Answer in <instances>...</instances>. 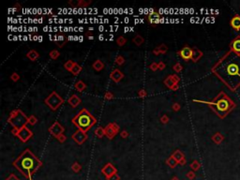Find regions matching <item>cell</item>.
<instances>
[{"instance_id": "cell-1", "label": "cell", "mask_w": 240, "mask_h": 180, "mask_svg": "<svg viewBox=\"0 0 240 180\" xmlns=\"http://www.w3.org/2000/svg\"><path fill=\"white\" fill-rule=\"evenodd\" d=\"M42 165V162L29 150L25 149L21 155L13 161V166L23 174L25 177L30 178Z\"/></svg>"}, {"instance_id": "cell-2", "label": "cell", "mask_w": 240, "mask_h": 180, "mask_svg": "<svg viewBox=\"0 0 240 180\" xmlns=\"http://www.w3.org/2000/svg\"><path fill=\"white\" fill-rule=\"evenodd\" d=\"M71 122L78 128V130L87 132L97 123V120L86 108H84L72 118Z\"/></svg>"}, {"instance_id": "cell-3", "label": "cell", "mask_w": 240, "mask_h": 180, "mask_svg": "<svg viewBox=\"0 0 240 180\" xmlns=\"http://www.w3.org/2000/svg\"><path fill=\"white\" fill-rule=\"evenodd\" d=\"M8 122L13 127V128L21 130L26 126V124H28V117L23 113V111L17 109L11 113Z\"/></svg>"}, {"instance_id": "cell-4", "label": "cell", "mask_w": 240, "mask_h": 180, "mask_svg": "<svg viewBox=\"0 0 240 180\" xmlns=\"http://www.w3.org/2000/svg\"><path fill=\"white\" fill-rule=\"evenodd\" d=\"M45 104L53 111L57 110L63 103H64V99L63 98H61L56 91H53L44 100Z\"/></svg>"}, {"instance_id": "cell-5", "label": "cell", "mask_w": 240, "mask_h": 180, "mask_svg": "<svg viewBox=\"0 0 240 180\" xmlns=\"http://www.w3.org/2000/svg\"><path fill=\"white\" fill-rule=\"evenodd\" d=\"M208 104H209V106L214 108V110L217 112V114H219L221 115L222 114L226 113L230 109V106H231L230 101L225 98H220L216 101L211 102V103H208Z\"/></svg>"}, {"instance_id": "cell-6", "label": "cell", "mask_w": 240, "mask_h": 180, "mask_svg": "<svg viewBox=\"0 0 240 180\" xmlns=\"http://www.w3.org/2000/svg\"><path fill=\"white\" fill-rule=\"evenodd\" d=\"M49 132L52 136H54L56 138H57L58 136H60L61 134H63L64 132V127L57 121H56L54 124H53L50 128H49Z\"/></svg>"}, {"instance_id": "cell-7", "label": "cell", "mask_w": 240, "mask_h": 180, "mask_svg": "<svg viewBox=\"0 0 240 180\" xmlns=\"http://www.w3.org/2000/svg\"><path fill=\"white\" fill-rule=\"evenodd\" d=\"M32 136H33V132L26 126L23 127V128H21V130H19L18 133H17V137L23 143H26L30 138H32Z\"/></svg>"}, {"instance_id": "cell-8", "label": "cell", "mask_w": 240, "mask_h": 180, "mask_svg": "<svg viewBox=\"0 0 240 180\" xmlns=\"http://www.w3.org/2000/svg\"><path fill=\"white\" fill-rule=\"evenodd\" d=\"M224 69H225L226 75H228L230 77L239 75V66H238V64H236L234 62H230V63L226 64L224 66Z\"/></svg>"}, {"instance_id": "cell-9", "label": "cell", "mask_w": 240, "mask_h": 180, "mask_svg": "<svg viewBox=\"0 0 240 180\" xmlns=\"http://www.w3.org/2000/svg\"><path fill=\"white\" fill-rule=\"evenodd\" d=\"M71 138L78 144H84L87 140V135H86V132H83L81 130H78L76 132H74L71 135Z\"/></svg>"}, {"instance_id": "cell-10", "label": "cell", "mask_w": 240, "mask_h": 180, "mask_svg": "<svg viewBox=\"0 0 240 180\" xmlns=\"http://www.w3.org/2000/svg\"><path fill=\"white\" fill-rule=\"evenodd\" d=\"M192 53H193V49L190 48L189 46H185L183 47L179 52L178 55L181 57V58L185 61H189L190 59H192Z\"/></svg>"}, {"instance_id": "cell-11", "label": "cell", "mask_w": 240, "mask_h": 180, "mask_svg": "<svg viewBox=\"0 0 240 180\" xmlns=\"http://www.w3.org/2000/svg\"><path fill=\"white\" fill-rule=\"evenodd\" d=\"M102 174L108 178H110L111 176H113L115 174H116V167L112 164V163H107L102 169H101Z\"/></svg>"}, {"instance_id": "cell-12", "label": "cell", "mask_w": 240, "mask_h": 180, "mask_svg": "<svg viewBox=\"0 0 240 180\" xmlns=\"http://www.w3.org/2000/svg\"><path fill=\"white\" fill-rule=\"evenodd\" d=\"M110 78L115 82V83H119L123 78H124V73L122 71H120L118 69H116L112 71Z\"/></svg>"}, {"instance_id": "cell-13", "label": "cell", "mask_w": 240, "mask_h": 180, "mask_svg": "<svg viewBox=\"0 0 240 180\" xmlns=\"http://www.w3.org/2000/svg\"><path fill=\"white\" fill-rule=\"evenodd\" d=\"M147 19L149 21L150 23H158L159 22H161V15H159L158 12H156L154 10H150V14L147 16Z\"/></svg>"}, {"instance_id": "cell-14", "label": "cell", "mask_w": 240, "mask_h": 180, "mask_svg": "<svg viewBox=\"0 0 240 180\" xmlns=\"http://www.w3.org/2000/svg\"><path fill=\"white\" fill-rule=\"evenodd\" d=\"M117 134V132L114 130V128L112 127V124L109 123L107 126L105 127V135L107 136L108 139L112 140L113 138H115V136Z\"/></svg>"}, {"instance_id": "cell-15", "label": "cell", "mask_w": 240, "mask_h": 180, "mask_svg": "<svg viewBox=\"0 0 240 180\" xmlns=\"http://www.w3.org/2000/svg\"><path fill=\"white\" fill-rule=\"evenodd\" d=\"M168 51V47L165 44H161L159 46H158L157 48H155L153 50V54L155 56H159V55H165Z\"/></svg>"}, {"instance_id": "cell-16", "label": "cell", "mask_w": 240, "mask_h": 180, "mask_svg": "<svg viewBox=\"0 0 240 180\" xmlns=\"http://www.w3.org/2000/svg\"><path fill=\"white\" fill-rule=\"evenodd\" d=\"M68 102H69V104L72 107V108H75V107H77L80 103H81V98H80L77 95H71L70 96V98H69V100H68Z\"/></svg>"}, {"instance_id": "cell-17", "label": "cell", "mask_w": 240, "mask_h": 180, "mask_svg": "<svg viewBox=\"0 0 240 180\" xmlns=\"http://www.w3.org/2000/svg\"><path fill=\"white\" fill-rule=\"evenodd\" d=\"M26 57H27L28 59H30L31 61H36L40 57V55H39V53L37 52V51L30 50L29 52L26 54Z\"/></svg>"}, {"instance_id": "cell-18", "label": "cell", "mask_w": 240, "mask_h": 180, "mask_svg": "<svg viewBox=\"0 0 240 180\" xmlns=\"http://www.w3.org/2000/svg\"><path fill=\"white\" fill-rule=\"evenodd\" d=\"M164 85L168 87V88H170V89H173V87L175 86H176V85H178V84H176L175 81H174V79H173V76L172 75H170V76H168L167 78L164 80Z\"/></svg>"}, {"instance_id": "cell-19", "label": "cell", "mask_w": 240, "mask_h": 180, "mask_svg": "<svg viewBox=\"0 0 240 180\" xmlns=\"http://www.w3.org/2000/svg\"><path fill=\"white\" fill-rule=\"evenodd\" d=\"M231 25L232 27L234 28L235 30H239L240 29V17L239 16H235L231 20Z\"/></svg>"}, {"instance_id": "cell-20", "label": "cell", "mask_w": 240, "mask_h": 180, "mask_svg": "<svg viewBox=\"0 0 240 180\" xmlns=\"http://www.w3.org/2000/svg\"><path fill=\"white\" fill-rule=\"evenodd\" d=\"M56 39H55V40H56V43L57 44V46L58 47H60V48H62L65 44H66V42H67V39L63 36V35H60V36H58V37H55Z\"/></svg>"}, {"instance_id": "cell-21", "label": "cell", "mask_w": 240, "mask_h": 180, "mask_svg": "<svg viewBox=\"0 0 240 180\" xmlns=\"http://www.w3.org/2000/svg\"><path fill=\"white\" fill-rule=\"evenodd\" d=\"M132 42L134 43L135 45H137V46H141L145 42V39L141 35L137 34V35H135L134 37L132 38Z\"/></svg>"}, {"instance_id": "cell-22", "label": "cell", "mask_w": 240, "mask_h": 180, "mask_svg": "<svg viewBox=\"0 0 240 180\" xmlns=\"http://www.w3.org/2000/svg\"><path fill=\"white\" fill-rule=\"evenodd\" d=\"M175 159V161L179 163L182 160H184L185 159V157H184V154L180 151V150H175L174 153H173V155H172Z\"/></svg>"}, {"instance_id": "cell-23", "label": "cell", "mask_w": 240, "mask_h": 180, "mask_svg": "<svg viewBox=\"0 0 240 180\" xmlns=\"http://www.w3.org/2000/svg\"><path fill=\"white\" fill-rule=\"evenodd\" d=\"M92 68H93L96 71H100V70H102V69H103V68H104V64L102 63V61H101V60L98 59V60H96V61L93 63Z\"/></svg>"}, {"instance_id": "cell-24", "label": "cell", "mask_w": 240, "mask_h": 180, "mask_svg": "<svg viewBox=\"0 0 240 180\" xmlns=\"http://www.w3.org/2000/svg\"><path fill=\"white\" fill-rule=\"evenodd\" d=\"M74 87H75V89L77 90V91H79V92H82V91H84L86 88V85L83 82V81H78L76 84H75V86H74Z\"/></svg>"}, {"instance_id": "cell-25", "label": "cell", "mask_w": 240, "mask_h": 180, "mask_svg": "<svg viewBox=\"0 0 240 180\" xmlns=\"http://www.w3.org/2000/svg\"><path fill=\"white\" fill-rule=\"evenodd\" d=\"M232 47H233V49H234V51L235 53L240 54V39L234 40L232 43Z\"/></svg>"}, {"instance_id": "cell-26", "label": "cell", "mask_w": 240, "mask_h": 180, "mask_svg": "<svg viewBox=\"0 0 240 180\" xmlns=\"http://www.w3.org/2000/svg\"><path fill=\"white\" fill-rule=\"evenodd\" d=\"M95 135L99 138H102L105 135V128L102 127H98L95 130Z\"/></svg>"}, {"instance_id": "cell-27", "label": "cell", "mask_w": 240, "mask_h": 180, "mask_svg": "<svg viewBox=\"0 0 240 180\" xmlns=\"http://www.w3.org/2000/svg\"><path fill=\"white\" fill-rule=\"evenodd\" d=\"M166 163H167V165H169L171 168H175V166L177 165V161H175V159L173 157V156H171L167 161H166Z\"/></svg>"}, {"instance_id": "cell-28", "label": "cell", "mask_w": 240, "mask_h": 180, "mask_svg": "<svg viewBox=\"0 0 240 180\" xmlns=\"http://www.w3.org/2000/svg\"><path fill=\"white\" fill-rule=\"evenodd\" d=\"M74 65H75V62H74V61H72V60H68V61L64 64V68H65V69H67L68 71H71V69H73Z\"/></svg>"}, {"instance_id": "cell-29", "label": "cell", "mask_w": 240, "mask_h": 180, "mask_svg": "<svg viewBox=\"0 0 240 180\" xmlns=\"http://www.w3.org/2000/svg\"><path fill=\"white\" fill-rule=\"evenodd\" d=\"M201 56H202V53L200 52V51H198V50H195V49H193V53H192V61H194V62H196L200 57H201Z\"/></svg>"}, {"instance_id": "cell-30", "label": "cell", "mask_w": 240, "mask_h": 180, "mask_svg": "<svg viewBox=\"0 0 240 180\" xmlns=\"http://www.w3.org/2000/svg\"><path fill=\"white\" fill-rule=\"evenodd\" d=\"M81 70H82V67L80 66L78 63H75V65H74V67H73V69H71V73L73 74V75H78L80 72H81Z\"/></svg>"}, {"instance_id": "cell-31", "label": "cell", "mask_w": 240, "mask_h": 180, "mask_svg": "<svg viewBox=\"0 0 240 180\" xmlns=\"http://www.w3.org/2000/svg\"><path fill=\"white\" fill-rule=\"evenodd\" d=\"M49 56H50V57H51L53 60H56V59H57V58L59 57L60 53L58 52L57 50H53V51H51V52L49 53Z\"/></svg>"}, {"instance_id": "cell-32", "label": "cell", "mask_w": 240, "mask_h": 180, "mask_svg": "<svg viewBox=\"0 0 240 180\" xmlns=\"http://www.w3.org/2000/svg\"><path fill=\"white\" fill-rule=\"evenodd\" d=\"M126 42H127V40H126L123 36L118 37V38H117V40H116V43H117L120 47L124 46V45L126 44Z\"/></svg>"}, {"instance_id": "cell-33", "label": "cell", "mask_w": 240, "mask_h": 180, "mask_svg": "<svg viewBox=\"0 0 240 180\" xmlns=\"http://www.w3.org/2000/svg\"><path fill=\"white\" fill-rule=\"evenodd\" d=\"M91 4V1H84V0H80V1H78L77 3V7H83V8H86L87 7L88 5Z\"/></svg>"}, {"instance_id": "cell-34", "label": "cell", "mask_w": 240, "mask_h": 180, "mask_svg": "<svg viewBox=\"0 0 240 180\" xmlns=\"http://www.w3.org/2000/svg\"><path fill=\"white\" fill-rule=\"evenodd\" d=\"M71 169H72V171H73V172H75V173H78L80 170L82 169V166L80 165L78 162H74V163L72 164V166H71Z\"/></svg>"}, {"instance_id": "cell-35", "label": "cell", "mask_w": 240, "mask_h": 180, "mask_svg": "<svg viewBox=\"0 0 240 180\" xmlns=\"http://www.w3.org/2000/svg\"><path fill=\"white\" fill-rule=\"evenodd\" d=\"M37 123H38V118L35 115H30L28 117V124L33 126V125H36Z\"/></svg>"}, {"instance_id": "cell-36", "label": "cell", "mask_w": 240, "mask_h": 180, "mask_svg": "<svg viewBox=\"0 0 240 180\" xmlns=\"http://www.w3.org/2000/svg\"><path fill=\"white\" fill-rule=\"evenodd\" d=\"M124 62H125V58H124L122 56H118V57H116V63L118 66L123 65V64H124Z\"/></svg>"}, {"instance_id": "cell-37", "label": "cell", "mask_w": 240, "mask_h": 180, "mask_svg": "<svg viewBox=\"0 0 240 180\" xmlns=\"http://www.w3.org/2000/svg\"><path fill=\"white\" fill-rule=\"evenodd\" d=\"M11 81H13V82H17V81L20 80V75H19L17 72H13V73L11 75Z\"/></svg>"}, {"instance_id": "cell-38", "label": "cell", "mask_w": 240, "mask_h": 180, "mask_svg": "<svg viewBox=\"0 0 240 180\" xmlns=\"http://www.w3.org/2000/svg\"><path fill=\"white\" fill-rule=\"evenodd\" d=\"M173 69H174V70H175V72H180V71L183 69L182 65H181L180 63H176V64L173 67Z\"/></svg>"}, {"instance_id": "cell-39", "label": "cell", "mask_w": 240, "mask_h": 180, "mask_svg": "<svg viewBox=\"0 0 240 180\" xmlns=\"http://www.w3.org/2000/svg\"><path fill=\"white\" fill-rule=\"evenodd\" d=\"M104 97H105V98H106V99L110 100V99H113V98H114V94H113V93H111L110 91H107V92L105 93Z\"/></svg>"}, {"instance_id": "cell-40", "label": "cell", "mask_w": 240, "mask_h": 180, "mask_svg": "<svg viewBox=\"0 0 240 180\" xmlns=\"http://www.w3.org/2000/svg\"><path fill=\"white\" fill-rule=\"evenodd\" d=\"M149 69L152 70V71H156L157 69H158V63L156 62H153L150 66H149Z\"/></svg>"}, {"instance_id": "cell-41", "label": "cell", "mask_w": 240, "mask_h": 180, "mask_svg": "<svg viewBox=\"0 0 240 180\" xmlns=\"http://www.w3.org/2000/svg\"><path fill=\"white\" fill-rule=\"evenodd\" d=\"M138 96H139L140 98H145V97L147 96V93H146V91H145V89H141V90L138 92Z\"/></svg>"}, {"instance_id": "cell-42", "label": "cell", "mask_w": 240, "mask_h": 180, "mask_svg": "<svg viewBox=\"0 0 240 180\" xmlns=\"http://www.w3.org/2000/svg\"><path fill=\"white\" fill-rule=\"evenodd\" d=\"M161 121H162V124H167V123L169 122V117H168L166 115H162V116L161 117Z\"/></svg>"}, {"instance_id": "cell-43", "label": "cell", "mask_w": 240, "mask_h": 180, "mask_svg": "<svg viewBox=\"0 0 240 180\" xmlns=\"http://www.w3.org/2000/svg\"><path fill=\"white\" fill-rule=\"evenodd\" d=\"M172 109H173L175 112L179 111V110H180V104H179V103H177V102H175V103H174V104L172 105Z\"/></svg>"}, {"instance_id": "cell-44", "label": "cell", "mask_w": 240, "mask_h": 180, "mask_svg": "<svg viewBox=\"0 0 240 180\" xmlns=\"http://www.w3.org/2000/svg\"><path fill=\"white\" fill-rule=\"evenodd\" d=\"M158 69H161V70H162V69H164L166 68V65H165L162 61L158 62Z\"/></svg>"}, {"instance_id": "cell-45", "label": "cell", "mask_w": 240, "mask_h": 180, "mask_svg": "<svg viewBox=\"0 0 240 180\" xmlns=\"http://www.w3.org/2000/svg\"><path fill=\"white\" fill-rule=\"evenodd\" d=\"M57 140H58V141H59L60 143H64V142L66 141L67 137H66V136H65L64 134H61V135H60V136H58V137H57Z\"/></svg>"}, {"instance_id": "cell-46", "label": "cell", "mask_w": 240, "mask_h": 180, "mask_svg": "<svg viewBox=\"0 0 240 180\" xmlns=\"http://www.w3.org/2000/svg\"><path fill=\"white\" fill-rule=\"evenodd\" d=\"M112 124V127L114 128V130L118 133V132H119V130H120V127L116 124V123H111Z\"/></svg>"}, {"instance_id": "cell-47", "label": "cell", "mask_w": 240, "mask_h": 180, "mask_svg": "<svg viewBox=\"0 0 240 180\" xmlns=\"http://www.w3.org/2000/svg\"><path fill=\"white\" fill-rule=\"evenodd\" d=\"M199 163L197 162V161H193L192 163V165H191V167L192 168V169H194V170H197L198 168H199Z\"/></svg>"}, {"instance_id": "cell-48", "label": "cell", "mask_w": 240, "mask_h": 180, "mask_svg": "<svg viewBox=\"0 0 240 180\" xmlns=\"http://www.w3.org/2000/svg\"><path fill=\"white\" fill-rule=\"evenodd\" d=\"M6 180H20V179H19L15 174H11V175H10Z\"/></svg>"}, {"instance_id": "cell-49", "label": "cell", "mask_w": 240, "mask_h": 180, "mask_svg": "<svg viewBox=\"0 0 240 180\" xmlns=\"http://www.w3.org/2000/svg\"><path fill=\"white\" fill-rule=\"evenodd\" d=\"M86 37L87 39H89V40H93V39H94V37H93V33H92V31H90V30L86 34Z\"/></svg>"}, {"instance_id": "cell-50", "label": "cell", "mask_w": 240, "mask_h": 180, "mask_svg": "<svg viewBox=\"0 0 240 180\" xmlns=\"http://www.w3.org/2000/svg\"><path fill=\"white\" fill-rule=\"evenodd\" d=\"M120 135H121V137H122V138H127V137L128 136V132L127 131H125V130H124V131H122V132H121Z\"/></svg>"}, {"instance_id": "cell-51", "label": "cell", "mask_w": 240, "mask_h": 180, "mask_svg": "<svg viewBox=\"0 0 240 180\" xmlns=\"http://www.w3.org/2000/svg\"><path fill=\"white\" fill-rule=\"evenodd\" d=\"M120 179V177L117 175V174H115L113 176H111L110 178H108V180H119Z\"/></svg>"}, {"instance_id": "cell-52", "label": "cell", "mask_w": 240, "mask_h": 180, "mask_svg": "<svg viewBox=\"0 0 240 180\" xmlns=\"http://www.w3.org/2000/svg\"><path fill=\"white\" fill-rule=\"evenodd\" d=\"M172 76H173V79H174V81H175L176 84H178V83H179V81H180V78H179V77H178L177 75H175V74H173Z\"/></svg>"}, {"instance_id": "cell-53", "label": "cell", "mask_w": 240, "mask_h": 180, "mask_svg": "<svg viewBox=\"0 0 240 180\" xmlns=\"http://www.w3.org/2000/svg\"><path fill=\"white\" fill-rule=\"evenodd\" d=\"M18 131L19 130H17V128H12L11 130V133L13 134V135H15V136H17V133H18Z\"/></svg>"}, {"instance_id": "cell-54", "label": "cell", "mask_w": 240, "mask_h": 180, "mask_svg": "<svg viewBox=\"0 0 240 180\" xmlns=\"http://www.w3.org/2000/svg\"><path fill=\"white\" fill-rule=\"evenodd\" d=\"M187 176H188L189 178H191V179H192V178L194 177V174H193L192 172H190L188 174H187Z\"/></svg>"}, {"instance_id": "cell-55", "label": "cell", "mask_w": 240, "mask_h": 180, "mask_svg": "<svg viewBox=\"0 0 240 180\" xmlns=\"http://www.w3.org/2000/svg\"><path fill=\"white\" fill-rule=\"evenodd\" d=\"M179 163H180V165H184V164L186 163V160H185V159H184V160H182Z\"/></svg>"}, {"instance_id": "cell-56", "label": "cell", "mask_w": 240, "mask_h": 180, "mask_svg": "<svg viewBox=\"0 0 240 180\" xmlns=\"http://www.w3.org/2000/svg\"><path fill=\"white\" fill-rule=\"evenodd\" d=\"M172 180H179V179H178L176 176H175V177H173V178H172Z\"/></svg>"}, {"instance_id": "cell-57", "label": "cell", "mask_w": 240, "mask_h": 180, "mask_svg": "<svg viewBox=\"0 0 240 180\" xmlns=\"http://www.w3.org/2000/svg\"><path fill=\"white\" fill-rule=\"evenodd\" d=\"M99 40H103V37H102V36H99Z\"/></svg>"}]
</instances>
